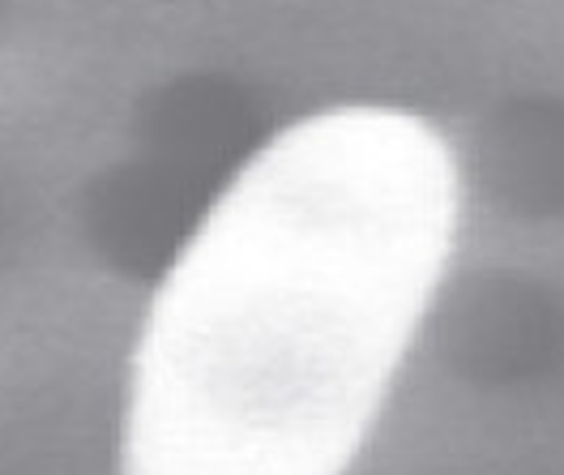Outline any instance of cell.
I'll return each instance as SVG.
<instances>
[{
	"instance_id": "1",
	"label": "cell",
	"mask_w": 564,
	"mask_h": 475,
	"mask_svg": "<svg viewBox=\"0 0 564 475\" xmlns=\"http://www.w3.org/2000/svg\"><path fill=\"white\" fill-rule=\"evenodd\" d=\"M462 223L449 138L351 104L236 172L145 313L120 475H347Z\"/></svg>"
}]
</instances>
